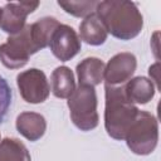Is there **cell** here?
Instances as JSON below:
<instances>
[{"instance_id": "cell-10", "label": "cell", "mask_w": 161, "mask_h": 161, "mask_svg": "<svg viewBox=\"0 0 161 161\" xmlns=\"http://www.w3.org/2000/svg\"><path fill=\"white\" fill-rule=\"evenodd\" d=\"M18 132L26 140L34 142L40 140L47 131V121L36 112H21L15 121Z\"/></svg>"}, {"instance_id": "cell-5", "label": "cell", "mask_w": 161, "mask_h": 161, "mask_svg": "<svg viewBox=\"0 0 161 161\" xmlns=\"http://www.w3.org/2000/svg\"><path fill=\"white\" fill-rule=\"evenodd\" d=\"M39 49L31 38L30 24H26L20 33L9 35L6 42L0 45V62L9 69H19Z\"/></svg>"}, {"instance_id": "cell-6", "label": "cell", "mask_w": 161, "mask_h": 161, "mask_svg": "<svg viewBox=\"0 0 161 161\" xmlns=\"http://www.w3.org/2000/svg\"><path fill=\"white\" fill-rule=\"evenodd\" d=\"M16 86L21 98L26 103L38 104L48 99L50 84L45 73L38 68H30L16 75Z\"/></svg>"}, {"instance_id": "cell-13", "label": "cell", "mask_w": 161, "mask_h": 161, "mask_svg": "<svg viewBox=\"0 0 161 161\" xmlns=\"http://www.w3.org/2000/svg\"><path fill=\"white\" fill-rule=\"evenodd\" d=\"M123 89L126 97L133 104H146L155 97L156 93L155 84L146 77L131 78L123 84Z\"/></svg>"}, {"instance_id": "cell-17", "label": "cell", "mask_w": 161, "mask_h": 161, "mask_svg": "<svg viewBox=\"0 0 161 161\" xmlns=\"http://www.w3.org/2000/svg\"><path fill=\"white\" fill-rule=\"evenodd\" d=\"M98 1L94 0H80V1H58V5L67 13L75 18H86L96 11Z\"/></svg>"}, {"instance_id": "cell-11", "label": "cell", "mask_w": 161, "mask_h": 161, "mask_svg": "<svg viewBox=\"0 0 161 161\" xmlns=\"http://www.w3.org/2000/svg\"><path fill=\"white\" fill-rule=\"evenodd\" d=\"M104 62L96 57H88L77 64L75 72L79 86L96 87L101 84L104 77Z\"/></svg>"}, {"instance_id": "cell-19", "label": "cell", "mask_w": 161, "mask_h": 161, "mask_svg": "<svg viewBox=\"0 0 161 161\" xmlns=\"http://www.w3.org/2000/svg\"><path fill=\"white\" fill-rule=\"evenodd\" d=\"M158 68H160L158 62H156L155 64H152V65L148 68L150 80H151V82L155 84L156 89H160V82H158Z\"/></svg>"}, {"instance_id": "cell-9", "label": "cell", "mask_w": 161, "mask_h": 161, "mask_svg": "<svg viewBox=\"0 0 161 161\" xmlns=\"http://www.w3.org/2000/svg\"><path fill=\"white\" fill-rule=\"evenodd\" d=\"M137 68V59L130 52H121L113 55L104 67V84L123 86L127 83Z\"/></svg>"}, {"instance_id": "cell-8", "label": "cell", "mask_w": 161, "mask_h": 161, "mask_svg": "<svg viewBox=\"0 0 161 161\" xmlns=\"http://www.w3.org/2000/svg\"><path fill=\"white\" fill-rule=\"evenodd\" d=\"M48 47L57 59L60 62H68L79 53L82 43L72 26L67 24H59L53 31Z\"/></svg>"}, {"instance_id": "cell-7", "label": "cell", "mask_w": 161, "mask_h": 161, "mask_svg": "<svg viewBox=\"0 0 161 161\" xmlns=\"http://www.w3.org/2000/svg\"><path fill=\"white\" fill-rule=\"evenodd\" d=\"M39 5V1L6 3L0 11V29L9 35L20 33L26 25L28 15L34 13Z\"/></svg>"}, {"instance_id": "cell-16", "label": "cell", "mask_w": 161, "mask_h": 161, "mask_svg": "<svg viewBox=\"0 0 161 161\" xmlns=\"http://www.w3.org/2000/svg\"><path fill=\"white\" fill-rule=\"evenodd\" d=\"M0 161H31V156L20 140L5 137L0 141Z\"/></svg>"}, {"instance_id": "cell-20", "label": "cell", "mask_w": 161, "mask_h": 161, "mask_svg": "<svg viewBox=\"0 0 161 161\" xmlns=\"http://www.w3.org/2000/svg\"><path fill=\"white\" fill-rule=\"evenodd\" d=\"M0 11H1V8H0Z\"/></svg>"}, {"instance_id": "cell-4", "label": "cell", "mask_w": 161, "mask_h": 161, "mask_svg": "<svg viewBox=\"0 0 161 161\" xmlns=\"http://www.w3.org/2000/svg\"><path fill=\"white\" fill-rule=\"evenodd\" d=\"M125 141L127 147L136 155L146 156L155 151L158 142V123L156 117L146 111L138 114L128 128Z\"/></svg>"}, {"instance_id": "cell-1", "label": "cell", "mask_w": 161, "mask_h": 161, "mask_svg": "<svg viewBox=\"0 0 161 161\" xmlns=\"http://www.w3.org/2000/svg\"><path fill=\"white\" fill-rule=\"evenodd\" d=\"M96 14L107 33L121 40L136 38L143 28V16L137 5L127 0L98 1Z\"/></svg>"}, {"instance_id": "cell-2", "label": "cell", "mask_w": 161, "mask_h": 161, "mask_svg": "<svg viewBox=\"0 0 161 161\" xmlns=\"http://www.w3.org/2000/svg\"><path fill=\"white\" fill-rule=\"evenodd\" d=\"M104 128L109 137L122 141L140 109L126 97L123 86L104 84Z\"/></svg>"}, {"instance_id": "cell-14", "label": "cell", "mask_w": 161, "mask_h": 161, "mask_svg": "<svg viewBox=\"0 0 161 161\" xmlns=\"http://www.w3.org/2000/svg\"><path fill=\"white\" fill-rule=\"evenodd\" d=\"M75 79L70 68L57 67L50 74V91L57 98H69L75 91Z\"/></svg>"}, {"instance_id": "cell-15", "label": "cell", "mask_w": 161, "mask_h": 161, "mask_svg": "<svg viewBox=\"0 0 161 161\" xmlns=\"http://www.w3.org/2000/svg\"><path fill=\"white\" fill-rule=\"evenodd\" d=\"M59 24L60 23L53 16H44L30 24V34L39 50L49 45L50 36Z\"/></svg>"}, {"instance_id": "cell-3", "label": "cell", "mask_w": 161, "mask_h": 161, "mask_svg": "<svg viewBox=\"0 0 161 161\" xmlns=\"http://www.w3.org/2000/svg\"><path fill=\"white\" fill-rule=\"evenodd\" d=\"M73 125L80 131H92L98 126L97 93L94 87L78 86L67 101Z\"/></svg>"}, {"instance_id": "cell-12", "label": "cell", "mask_w": 161, "mask_h": 161, "mask_svg": "<svg viewBox=\"0 0 161 161\" xmlns=\"http://www.w3.org/2000/svg\"><path fill=\"white\" fill-rule=\"evenodd\" d=\"M107 36L108 33L96 11L86 16L79 24V39L88 45H102L107 40Z\"/></svg>"}, {"instance_id": "cell-18", "label": "cell", "mask_w": 161, "mask_h": 161, "mask_svg": "<svg viewBox=\"0 0 161 161\" xmlns=\"http://www.w3.org/2000/svg\"><path fill=\"white\" fill-rule=\"evenodd\" d=\"M13 99V92L5 78L0 75V125L4 122Z\"/></svg>"}]
</instances>
